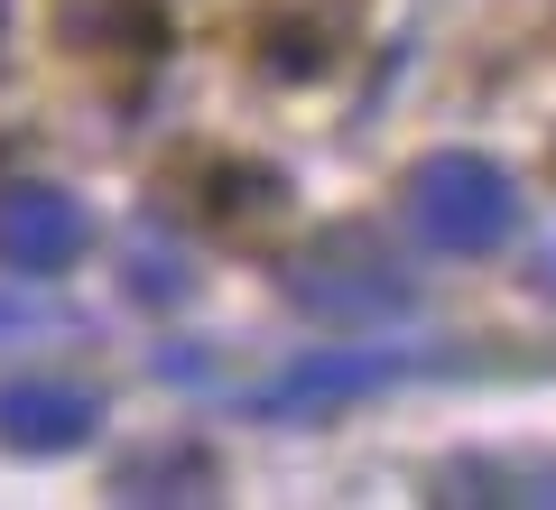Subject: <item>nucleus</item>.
Instances as JSON below:
<instances>
[{
    "label": "nucleus",
    "instance_id": "obj_1",
    "mask_svg": "<svg viewBox=\"0 0 556 510\" xmlns=\"http://www.w3.org/2000/svg\"><path fill=\"white\" fill-rule=\"evenodd\" d=\"M408 214H417V233L445 241V251H492V241L519 233V186L492 158H427L408 177Z\"/></svg>",
    "mask_w": 556,
    "mask_h": 510
},
{
    "label": "nucleus",
    "instance_id": "obj_2",
    "mask_svg": "<svg viewBox=\"0 0 556 510\" xmlns=\"http://www.w3.org/2000/svg\"><path fill=\"white\" fill-rule=\"evenodd\" d=\"M0 260L28 278H56L84 260V204L56 186H0Z\"/></svg>",
    "mask_w": 556,
    "mask_h": 510
},
{
    "label": "nucleus",
    "instance_id": "obj_3",
    "mask_svg": "<svg viewBox=\"0 0 556 510\" xmlns=\"http://www.w3.org/2000/svg\"><path fill=\"white\" fill-rule=\"evenodd\" d=\"M84 436H93V390H75V381H10L0 390V446L65 455Z\"/></svg>",
    "mask_w": 556,
    "mask_h": 510
},
{
    "label": "nucleus",
    "instance_id": "obj_4",
    "mask_svg": "<svg viewBox=\"0 0 556 510\" xmlns=\"http://www.w3.org/2000/svg\"><path fill=\"white\" fill-rule=\"evenodd\" d=\"M102 38H121L130 57H159V47H167L159 0H93L84 20H65V47H102Z\"/></svg>",
    "mask_w": 556,
    "mask_h": 510
},
{
    "label": "nucleus",
    "instance_id": "obj_5",
    "mask_svg": "<svg viewBox=\"0 0 556 510\" xmlns=\"http://www.w3.org/2000/svg\"><path fill=\"white\" fill-rule=\"evenodd\" d=\"M334 47H343V28L306 20V10H269V28H260V65L269 75H316Z\"/></svg>",
    "mask_w": 556,
    "mask_h": 510
}]
</instances>
